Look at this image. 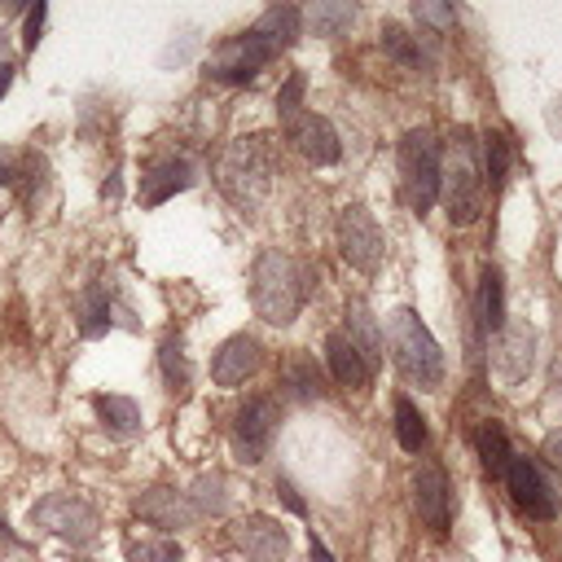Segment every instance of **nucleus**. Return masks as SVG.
Returning <instances> with one entry per match:
<instances>
[{
	"label": "nucleus",
	"mask_w": 562,
	"mask_h": 562,
	"mask_svg": "<svg viewBox=\"0 0 562 562\" xmlns=\"http://www.w3.org/2000/svg\"><path fill=\"white\" fill-rule=\"evenodd\" d=\"M531 347H536V334L527 325H505L496 334V347H492V364L505 382H522L527 369H531Z\"/></svg>",
	"instance_id": "a211bd4d"
},
{
	"label": "nucleus",
	"mask_w": 562,
	"mask_h": 562,
	"mask_svg": "<svg viewBox=\"0 0 562 562\" xmlns=\"http://www.w3.org/2000/svg\"><path fill=\"white\" fill-rule=\"evenodd\" d=\"M303 22H307V26L316 31V35H338V31H347V26L356 22V4H338V0H316V4H307Z\"/></svg>",
	"instance_id": "cd10ccee"
},
{
	"label": "nucleus",
	"mask_w": 562,
	"mask_h": 562,
	"mask_svg": "<svg viewBox=\"0 0 562 562\" xmlns=\"http://www.w3.org/2000/svg\"><path fill=\"white\" fill-rule=\"evenodd\" d=\"M426 439H430V430H426V417L417 413V404L408 395H395V443L404 452H422Z\"/></svg>",
	"instance_id": "393cba45"
},
{
	"label": "nucleus",
	"mask_w": 562,
	"mask_h": 562,
	"mask_svg": "<svg viewBox=\"0 0 562 562\" xmlns=\"http://www.w3.org/2000/svg\"><path fill=\"white\" fill-rule=\"evenodd\" d=\"M474 316H479V325L487 334H501L505 329V277L492 263L479 277V307H474Z\"/></svg>",
	"instance_id": "412c9836"
},
{
	"label": "nucleus",
	"mask_w": 562,
	"mask_h": 562,
	"mask_svg": "<svg viewBox=\"0 0 562 562\" xmlns=\"http://www.w3.org/2000/svg\"><path fill=\"white\" fill-rule=\"evenodd\" d=\"M509 162H514L509 136L487 132V136H483V184H487V189H505V180H509Z\"/></svg>",
	"instance_id": "a878e982"
},
{
	"label": "nucleus",
	"mask_w": 562,
	"mask_h": 562,
	"mask_svg": "<svg viewBox=\"0 0 562 562\" xmlns=\"http://www.w3.org/2000/svg\"><path fill=\"white\" fill-rule=\"evenodd\" d=\"M136 514L149 522V527H162V531H180L198 518V509L189 505L184 492H171V487H149L136 496Z\"/></svg>",
	"instance_id": "dca6fc26"
},
{
	"label": "nucleus",
	"mask_w": 562,
	"mask_h": 562,
	"mask_svg": "<svg viewBox=\"0 0 562 562\" xmlns=\"http://www.w3.org/2000/svg\"><path fill=\"white\" fill-rule=\"evenodd\" d=\"M123 553L127 562H180V544L171 536H123Z\"/></svg>",
	"instance_id": "bb28decb"
},
{
	"label": "nucleus",
	"mask_w": 562,
	"mask_h": 562,
	"mask_svg": "<svg viewBox=\"0 0 562 562\" xmlns=\"http://www.w3.org/2000/svg\"><path fill=\"white\" fill-rule=\"evenodd\" d=\"M325 364H329L334 382L347 386V391H364L373 382V369L364 364V356L351 347V338L342 329H329L325 334Z\"/></svg>",
	"instance_id": "f3484780"
},
{
	"label": "nucleus",
	"mask_w": 562,
	"mask_h": 562,
	"mask_svg": "<svg viewBox=\"0 0 562 562\" xmlns=\"http://www.w3.org/2000/svg\"><path fill=\"white\" fill-rule=\"evenodd\" d=\"M31 522L44 527L57 540H70V544H92L97 531H101L97 509L75 492H48L44 501H35L31 505Z\"/></svg>",
	"instance_id": "423d86ee"
},
{
	"label": "nucleus",
	"mask_w": 562,
	"mask_h": 562,
	"mask_svg": "<svg viewBox=\"0 0 562 562\" xmlns=\"http://www.w3.org/2000/svg\"><path fill=\"white\" fill-rule=\"evenodd\" d=\"M75 316H79V334L83 338H101L110 325H114V312H110V281H97L79 294L75 303Z\"/></svg>",
	"instance_id": "aec40b11"
},
{
	"label": "nucleus",
	"mask_w": 562,
	"mask_h": 562,
	"mask_svg": "<svg viewBox=\"0 0 562 562\" xmlns=\"http://www.w3.org/2000/svg\"><path fill=\"white\" fill-rule=\"evenodd\" d=\"M386 347H391L395 369H400L413 386L430 391V386L443 382V351H439L435 334L422 325V316H417L413 307H395V312L386 316Z\"/></svg>",
	"instance_id": "20e7f679"
},
{
	"label": "nucleus",
	"mask_w": 562,
	"mask_h": 562,
	"mask_svg": "<svg viewBox=\"0 0 562 562\" xmlns=\"http://www.w3.org/2000/svg\"><path fill=\"white\" fill-rule=\"evenodd\" d=\"M544 457H549V465H558L562 470V430H549L544 435V448H540Z\"/></svg>",
	"instance_id": "e433bc0d"
},
{
	"label": "nucleus",
	"mask_w": 562,
	"mask_h": 562,
	"mask_svg": "<svg viewBox=\"0 0 562 562\" xmlns=\"http://www.w3.org/2000/svg\"><path fill=\"white\" fill-rule=\"evenodd\" d=\"M316 290V268L285 250H263L250 268V303L268 325H290Z\"/></svg>",
	"instance_id": "f257e3e1"
},
{
	"label": "nucleus",
	"mask_w": 562,
	"mask_h": 562,
	"mask_svg": "<svg viewBox=\"0 0 562 562\" xmlns=\"http://www.w3.org/2000/svg\"><path fill=\"white\" fill-rule=\"evenodd\" d=\"M281 48H272L259 31H241L233 40H224L215 48V57L206 61V79L215 83H255V75L277 57Z\"/></svg>",
	"instance_id": "0eeeda50"
},
{
	"label": "nucleus",
	"mask_w": 562,
	"mask_h": 562,
	"mask_svg": "<svg viewBox=\"0 0 562 562\" xmlns=\"http://www.w3.org/2000/svg\"><path fill=\"white\" fill-rule=\"evenodd\" d=\"M233 544L250 562H285L290 558V531L268 514H246L233 522Z\"/></svg>",
	"instance_id": "f8f14e48"
},
{
	"label": "nucleus",
	"mask_w": 562,
	"mask_h": 562,
	"mask_svg": "<svg viewBox=\"0 0 562 562\" xmlns=\"http://www.w3.org/2000/svg\"><path fill=\"white\" fill-rule=\"evenodd\" d=\"M44 18H48V9H44V4H35V9L26 13V35H22V44H26V48H35V44H40V26H44Z\"/></svg>",
	"instance_id": "c9c22d12"
},
{
	"label": "nucleus",
	"mask_w": 562,
	"mask_h": 562,
	"mask_svg": "<svg viewBox=\"0 0 562 562\" xmlns=\"http://www.w3.org/2000/svg\"><path fill=\"white\" fill-rule=\"evenodd\" d=\"M549 132H558V136H562V101H553V105H549Z\"/></svg>",
	"instance_id": "4c0bfd02"
},
{
	"label": "nucleus",
	"mask_w": 562,
	"mask_h": 562,
	"mask_svg": "<svg viewBox=\"0 0 562 562\" xmlns=\"http://www.w3.org/2000/svg\"><path fill=\"white\" fill-rule=\"evenodd\" d=\"M413 501H417L422 522H426L435 536H443L448 522H452V509H448V474H443V465L422 461V465L413 470Z\"/></svg>",
	"instance_id": "ddd939ff"
},
{
	"label": "nucleus",
	"mask_w": 562,
	"mask_h": 562,
	"mask_svg": "<svg viewBox=\"0 0 562 562\" xmlns=\"http://www.w3.org/2000/svg\"><path fill=\"white\" fill-rule=\"evenodd\" d=\"M158 364H162V382H167V391H189L193 369H189L184 342H180L176 334H167V338H162V347H158Z\"/></svg>",
	"instance_id": "c85d7f7f"
},
{
	"label": "nucleus",
	"mask_w": 562,
	"mask_h": 562,
	"mask_svg": "<svg viewBox=\"0 0 562 562\" xmlns=\"http://www.w3.org/2000/svg\"><path fill=\"white\" fill-rule=\"evenodd\" d=\"M342 334H347L351 347L364 356V364L378 373V364H382V334H378V321L369 316L364 303H351V307H347V329H342Z\"/></svg>",
	"instance_id": "4be33fe9"
},
{
	"label": "nucleus",
	"mask_w": 562,
	"mask_h": 562,
	"mask_svg": "<svg viewBox=\"0 0 562 562\" xmlns=\"http://www.w3.org/2000/svg\"><path fill=\"white\" fill-rule=\"evenodd\" d=\"M312 562H334V553H329V549H325L316 536H312Z\"/></svg>",
	"instance_id": "58836bf2"
},
{
	"label": "nucleus",
	"mask_w": 562,
	"mask_h": 562,
	"mask_svg": "<svg viewBox=\"0 0 562 562\" xmlns=\"http://www.w3.org/2000/svg\"><path fill=\"white\" fill-rule=\"evenodd\" d=\"M281 391H285L290 400L307 404V400H321L329 386H325V373H321V364H316L307 351H294V356L281 364Z\"/></svg>",
	"instance_id": "6ab92c4d"
},
{
	"label": "nucleus",
	"mask_w": 562,
	"mask_h": 562,
	"mask_svg": "<svg viewBox=\"0 0 562 562\" xmlns=\"http://www.w3.org/2000/svg\"><path fill=\"white\" fill-rule=\"evenodd\" d=\"M285 136H290V145H294L307 162H316V167H329V162L342 158V140H338L334 123H329L325 114H316V110H299L294 119H285Z\"/></svg>",
	"instance_id": "9b49d317"
},
{
	"label": "nucleus",
	"mask_w": 562,
	"mask_h": 562,
	"mask_svg": "<svg viewBox=\"0 0 562 562\" xmlns=\"http://www.w3.org/2000/svg\"><path fill=\"white\" fill-rule=\"evenodd\" d=\"M338 246H342V259L351 268H360V272H373L382 263V250H386L382 228H378V220L360 202L342 206V215H338Z\"/></svg>",
	"instance_id": "1a4fd4ad"
},
{
	"label": "nucleus",
	"mask_w": 562,
	"mask_h": 562,
	"mask_svg": "<svg viewBox=\"0 0 562 562\" xmlns=\"http://www.w3.org/2000/svg\"><path fill=\"white\" fill-rule=\"evenodd\" d=\"M277 422H281L277 400H272V395H250V400L237 408V417H233V452H237L246 465L263 461L268 448H272Z\"/></svg>",
	"instance_id": "6e6552de"
},
{
	"label": "nucleus",
	"mask_w": 562,
	"mask_h": 562,
	"mask_svg": "<svg viewBox=\"0 0 562 562\" xmlns=\"http://www.w3.org/2000/svg\"><path fill=\"white\" fill-rule=\"evenodd\" d=\"M250 31H259L272 48H290V44L303 35V13H299L294 4H272V9L259 13V22H255Z\"/></svg>",
	"instance_id": "5701e85b"
},
{
	"label": "nucleus",
	"mask_w": 562,
	"mask_h": 562,
	"mask_svg": "<svg viewBox=\"0 0 562 562\" xmlns=\"http://www.w3.org/2000/svg\"><path fill=\"white\" fill-rule=\"evenodd\" d=\"M255 369H259V342H255L250 334L224 338L220 351L211 356V378H215V386H241Z\"/></svg>",
	"instance_id": "2eb2a0df"
},
{
	"label": "nucleus",
	"mask_w": 562,
	"mask_h": 562,
	"mask_svg": "<svg viewBox=\"0 0 562 562\" xmlns=\"http://www.w3.org/2000/svg\"><path fill=\"white\" fill-rule=\"evenodd\" d=\"M303 92H307V75H303V70H290L285 83H281V92H277V114H281V123L303 110Z\"/></svg>",
	"instance_id": "473e14b6"
},
{
	"label": "nucleus",
	"mask_w": 562,
	"mask_h": 562,
	"mask_svg": "<svg viewBox=\"0 0 562 562\" xmlns=\"http://www.w3.org/2000/svg\"><path fill=\"white\" fill-rule=\"evenodd\" d=\"M92 408H97L101 426L110 435H119V439H127V435L140 430V404L132 395H92Z\"/></svg>",
	"instance_id": "b1692460"
},
{
	"label": "nucleus",
	"mask_w": 562,
	"mask_h": 562,
	"mask_svg": "<svg viewBox=\"0 0 562 562\" xmlns=\"http://www.w3.org/2000/svg\"><path fill=\"white\" fill-rule=\"evenodd\" d=\"M413 18L426 22V26H435V31L457 26V9H452V4H435V0H417V4H413Z\"/></svg>",
	"instance_id": "72a5a7b5"
},
{
	"label": "nucleus",
	"mask_w": 562,
	"mask_h": 562,
	"mask_svg": "<svg viewBox=\"0 0 562 562\" xmlns=\"http://www.w3.org/2000/svg\"><path fill=\"white\" fill-rule=\"evenodd\" d=\"M483 167H479V145L470 132H457L448 154H439V198L452 224H474L483 211Z\"/></svg>",
	"instance_id": "7ed1b4c3"
},
{
	"label": "nucleus",
	"mask_w": 562,
	"mask_h": 562,
	"mask_svg": "<svg viewBox=\"0 0 562 562\" xmlns=\"http://www.w3.org/2000/svg\"><path fill=\"white\" fill-rule=\"evenodd\" d=\"M189 505H193L198 514H224V509H228V483H224L220 474H202V479L193 483V492H189Z\"/></svg>",
	"instance_id": "7c9ffc66"
},
{
	"label": "nucleus",
	"mask_w": 562,
	"mask_h": 562,
	"mask_svg": "<svg viewBox=\"0 0 562 562\" xmlns=\"http://www.w3.org/2000/svg\"><path fill=\"white\" fill-rule=\"evenodd\" d=\"M272 171H277V158H272V140L268 136H237L220 162H215V180L220 189L241 206V211H255L268 189H272Z\"/></svg>",
	"instance_id": "f03ea898"
},
{
	"label": "nucleus",
	"mask_w": 562,
	"mask_h": 562,
	"mask_svg": "<svg viewBox=\"0 0 562 562\" xmlns=\"http://www.w3.org/2000/svg\"><path fill=\"white\" fill-rule=\"evenodd\" d=\"M9 83H13V66H0V97L9 92Z\"/></svg>",
	"instance_id": "ea45409f"
},
{
	"label": "nucleus",
	"mask_w": 562,
	"mask_h": 562,
	"mask_svg": "<svg viewBox=\"0 0 562 562\" xmlns=\"http://www.w3.org/2000/svg\"><path fill=\"white\" fill-rule=\"evenodd\" d=\"M474 448H479V457H483V465L501 479L505 474V465H509V439H505V430L496 426V422H483L479 430H474Z\"/></svg>",
	"instance_id": "c756f323"
},
{
	"label": "nucleus",
	"mask_w": 562,
	"mask_h": 562,
	"mask_svg": "<svg viewBox=\"0 0 562 562\" xmlns=\"http://www.w3.org/2000/svg\"><path fill=\"white\" fill-rule=\"evenodd\" d=\"M382 48H386V57H395L400 66H422V44L400 26V22H386L382 26Z\"/></svg>",
	"instance_id": "2f4dec72"
},
{
	"label": "nucleus",
	"mask_w": 562,
	"mask_h": 562,
	"mask_svg": "<svg viewBox=\"0 0 562 562\" xmlns=\"http://www.w3.org/2000/svg\"><path fill=\"white\" fill-rule=\"evenodd\" d=\"M277 501H281V505H285L294 518H303V514H307V501L299 496V487H294L290 479H277Z\"/></svg>",
	"instance_id": "f704fd0d"
},
{
	"label": "nucleus",
	"mask_w": 562,
	"mask_h": 562,
	"mask_svg": "<svg viewBox=\"0 0 562 562\" xmlns=\"http://www.w3.org/2000/svg\"><path fill=\"white\" fill-rule=\"evenodd\" d=\"M505 487H509V501L527 514V518H553L558 514V492H553V483L540 474V465L531 461V457H509V465H505Z\"/></svg>",
	"instance_id": "9d476101"
},
{
	"label": "nucleus",
	"mask_w": 562,
	"mask_h": 562,
	"mask_svg": "<svg viewBox=\"0 0 562 562\" xmlns=\"http://www.w3.org/2000/svg\"><path fill=\"white\" fill-rule=\"evenodd\" d=\"M400 193L417 215L439 202V145L430 132H408L400 140Z\"/></svg>",
	"instance_id": "39448f33"
},
{
	"label": "nucleus",
	"mask_w": 562,
	"mask_h": 562,
	"mask_svg": "<svg viewBox=\"0 0 562 562\" xmlns=\"http://www.w3.org/2000/svg\"><path fill=\"white\" fill-rule=\"evenodd\" d=\"M193 162L189 158H158L140 171V206H162L167 198L184 193L193 184Z\"/></svg>",
	"instance_id": "4468645a"
}]
</instances>
